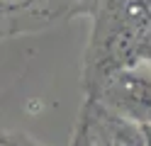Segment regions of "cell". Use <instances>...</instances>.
<instances>
[{"label": "cell", "mask_w": 151, "mask_h": 146, "mask_svg": "<svg viewBox=\"0 0 151 146\" xmlns=\"http://www.w3.org/2000/svg\"><path fill=\"white\" fill-rule=\"evenodd\" d=\"M81 132L90 146H151L146 124L115 112L100 100H90L81 114Z\"/></svg>", "instance_id": "obj_1"}, {"label": "cell", "mask_w": 151, "mask_h": 146, "mask_svg": "<svg viewBox=\"0 0 151 146\" xmlns=\"http://www.w3.org/2000/svg\"><path fill=\"white\" fill-rule=\"evenodd\" d=\"M98 100L129 119L151 124V76L134 73L129 68L115 71L102 78Z\"/></svg>", "instance_id": "obj_2"}]
</instances>
